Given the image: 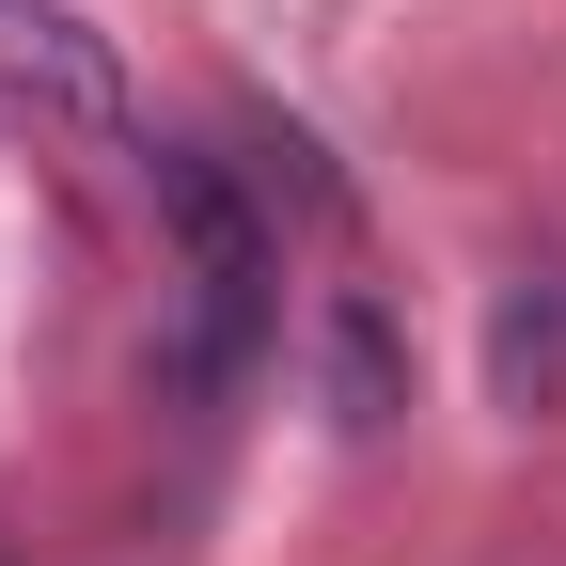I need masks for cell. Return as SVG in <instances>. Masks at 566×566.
Returning a JSON list of instances; mask_svg holds the SVG:
<instances>
[{
  "instance_id": "obj_1",
  "label": "cell",
  "mask_w": 566,
  "mask_h": 566,
  "mask_svg": "<svg viewBox=\"0 0 566 566\" xmlns=\"http://www.w3.org/2000/svg\"><path fill=\"white\" fill-rule=\"evenodd\" d=\"M158 221H174V252H189V331H174V378L189 394H237L252 378V346H268V283H283V237L252 221V189L205 158V142H158Z\"/></svg>"
},
{
  "instance_id": "obj_2",
  "label": "cell",
  "mask_w": 566,
  "mask_h": 566,
  "mask_svg": "<svg viewBox=\"0 0 566 566\" xmlns=\"http://www.w3.org/2000/svg\"><path fill=\"white\" fill-rule=\"evenodd\" d=\"M0 95H32L63 126H126V80H111V48L80 17H48V0H0Z\"/></svg>"
},
{
  "instance_id": "obj_3",
  "label": "cell",
  "mask_w": 566,
  "mask_h": 566,
  "mask_svg": "<svg viewBox=\"0 0 566 566\" xmlns=\"http://www.w3.org/2000/svg\"><path fill=\"white\" fill-rule=\"evenodd\" d=\"M488 394H504L520 424L566 409V268H520L504 300H488Z\"/></svg>"
},
{
  "instance_id": "obj_4",
  "label": "cell",
  "mask_w": 566,
  "mask_h": 566,
  "mask_svg": "<svg viewBox=\"0 0 566 566\" xmlns=\"http://www.w3.org/2000/svg\"><path fill=\"white\" fill-rule=\"evenodd\" d=\"M315 363H331V424H363V441H378L394 409H409V363H394V315L363 300V283H346V300L315 315Z\"/></svg>"
}]
</instances>
